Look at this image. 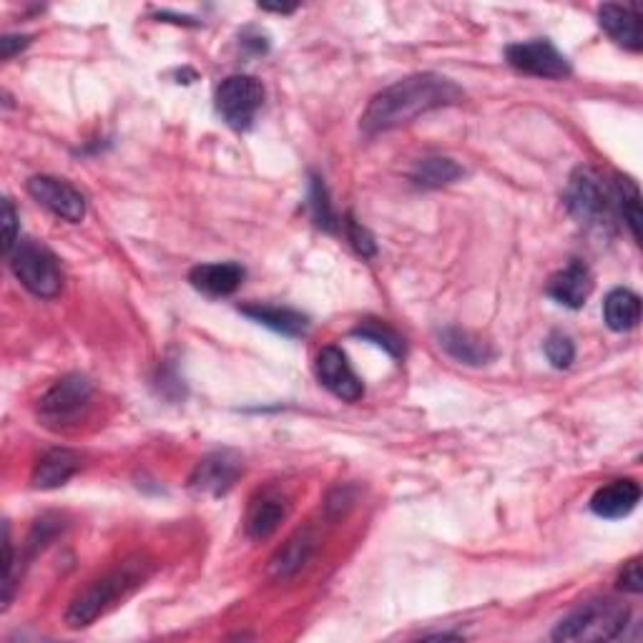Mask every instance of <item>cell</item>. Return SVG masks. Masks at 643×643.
Instances as JSON below:
<instances>
[{"instance_id":"obj_10","label":"cell","mask_w":643,"mask_h":643,"mask_svg":"<svg viewBox=\"0 0 643 643\" xmlns=\"http://www.w3.org/2000/svg\"><path fill=\"white\" fill-rule=\"evenodd\" d=\"M241 470H244V466H241V458L237 453H231V450L209 453L207 458H201L199 462H196L189 486L192 490H196V493L219 498L235 488Z\"/></svg>"},{"instance_id":"obj_11","label":"cell","mask_w":643,"mask_h":643,"mask_svg":"<svg viewBox=\"0 0 643 643\" xmlns=\"http://www.w3.org/2000/svg\"><path fill=\"white\" fill-rule=\"evenodd\" d=\"M315 372L319 385L327 388L339 400L357 402L364 395L362 380L357 378L350 360H347V355L339 350V347H325V350L317 355Z\"/></svg>"},{"instance_id":"obj_28","label":"cell","mask_w":643,"mask_h":643,"mask_svg":"<svg viewBox=\"0 0 643 643\" xmlns=\"http://www.w3.org/2000/svg\"><path fill=\"white\" fill-rule=\"evenodd\" d=\"M18 214L11 199L3 201V254L8 257L18 244Z\"/></svg>"},{"instance_id":"obj_4","label":"cell","mask_w":643,"mask_h":643,"mask_svg":"<svg viewBox=\"0 0 643 643\" xmlns=\"http://www.w3.org/2000/svg\"><path fill=\"white\" fill-rule=\"evenodd\" d=\"M629 626V609L611 598L588 601L563 619L553 639L556 641H613Z\"/></svg>"},{"instance_id":"obj_17","label":"cell","mask_w":643,"mask_h":643,"mask_svg":"<svg viewBox=\"0 0 643 643\" xmlns=\"http://www.w3.org/2000/svg\"><path fill=\"white\" fill-rule=\"evenodd\" d=\"M80 468V455L74 450L58 448L43 455L39 460V466L33 470V486L41 490H53L61 488L64 482L76 476Z\"/></svg>"},{"instance_id":"obj_16","label":"cell","mask_w":643,"mask_h":643,"mask_svg":"<svg viewBox=\"0 0 643 643\" xmlns=\"http://www.w3.org/2000/svg\"><path fill=\"white\" fill-rule=\"evenodd\" d=\"M239 312L284 337H302L309 329V317L290 307H274V305H262V302H257V305L239 307Z\"/></svg>"},{"instance_id":"obj_23","label":"cell","mask_w":643,"mask_h":643,"mask_svg":"<svg viewBox=\"0 0 643 643\" xmlns=\"http://www.w3.org/2000/svg\"><path fill=\"white\" fill-rule=\"evenodd\" d=\"M615 189H619V217L626 221L631 237L641 241V196L639 186L631 178H615Z\"/></svg>"},{"instance_id":"obj_30","label":"cell","mask_w":643,"mask_h":643,"mask_svg":"<svg viewBox=\"0 0 643 643\" xmlns=\"http://www.w3.org/2000/svg\"><path fill=\"white\" fill-rule=\"evenodd\" d=\"M29 43H31L29 35H6V39L0 41V51H3V58H13L15 51H23Z\"/></svg>"},{"instance_id":"obj_13","label":"cell","mask_w":643,"mask_h":643,"mask_svg":"<svg viewBox=\"0 0 643 643\" xmlns=\"http://www.w3.org/2000/svg\"><path fill=\"white\" fill-rule=\"evenodd\" d=\"M641 500V488L636 480L623 478L613 480L609 486L598 488L591 498V511L598 517H606V521H619V517H626L636 511Z\"/></svg>"},{"instance_id":"obj_12","label":"cell","mask_w":643,"mask_h":643,"mask_svg":"<svg viewBox=\"0 0 643 643\" xmlns=\"http://www.w3.org/2000/svg\"><path fill=\"white\" fill-rule=\"evenodd\" d=\"M593 290V276L591 270L580 262V259H574L568 266H563L558 274L551 276L548 282V297L556 299L558 305L568 307V309H580L586 305L588 294Z\"/></svg>"},{"instance_id":"obj_6","label":"cell","mask_w":643,"mask_h":643,"mask_svg":"<svg viewBox=\"0 0 643 643\" xmlns=\"http://www.w3.org/2000/svg\"><path fill=\"white\" fill-rule=\"evenodd\" d=\"M94 400V385L84 374H68L58 380L46 395L41 397L39 415L43 425L53 431H66V427L78 425L86 417L88 407Z\"/></svg>"},{"instance_id":"obj_29","label":"cell","mask_w":643,"mask_h":643,"mask_svg":"<svg viewBox=\"0 0 643 643\" xmlns=\"http://www.w3.org/2000/svg\"><path fill=\"white\" fill-rule=\"evenodd\" d=\"M619 586L626 593H641L643 591V574H641V560L639 558H633L631 563H626V568H623L621 576H619Z\"/></svg>"},{"instance_id":"obj_7","label":"cell","mask_w":643,"mask_h":643,"mask_svg":"<svg viewBox=\"0 0 643 643\" xmlns=\"http://www.w3.org/2000/svg\"><path fill=\"white\" fill-rule=\"evenodd\" d=\"M264 106V86L254 76H229L217 88V111L227 127L247 131Z\"/></svg>"},{"instance_id":"obj_19","label":"cell","mask_w":643,"mask_h":643,"mask_svg":"<svg viewBox=\"0 0 643 643\" xmlns=\"http://www.w3.org/2000/svg\"><path fill=\"white\" fill-rule=\"evenodd\" d=\"M287 515V503L276 495H262L254 500L247 515V535L252 541H264L280 528V523Z\"/></svg>"},{"instance_id":"obj_1","label":"cell","mask_w":643,"mask_h":643,"mask_svg":"<svg viewBox=\"0 0 643 643\" xmlns=\"http://www.w3.org/2000/svg\"><path fill=\"white\" fill-rule=\"evenodd\" d=\"M466 98V91L450 78L437 74H417L407 76L382 88L378 96H372L368 111L362 113L360 127L364 133H382L405 123L415 121L417 116L427 111L443 109V106L460 103Z\"/></svg>"},{"instance_id":"obj_20","label":"cell","mask_w":643,"mask_h":643,"mask_svg":"<svg viewBox=\"0 0 643 643\" xmlns=\"http://www.w3.org/2000/svg\"><path fill=\"white\" fill-rule=\"evenodd\" d=\"M315 543L317 538L312 535V531H299L294 538L284 543V548L272 558V566H270L272 576L280 580L297 576L299 570L305 568V563L309 560L312 551H315Z\"/></svg>"},{"instance_id":"obj_21","label":"cell","mask_w":643,"mask_h":643,"mask_svg":"<svg viewBox=\"0 0 643 643\" xmlns=\"http://www.w3.org/2000/svg\"><path fill=\"white\" fill-rule=\"evenodd\" d=\"M603 319L613 333H629L641 319V299L631 290H613L603 302Z\"/></svg>"},{"instance_id":"obj_9","label":"cell","mask_w":643,"mask_h":643,"mask_svg":"<svg viewBox=\"0 0 643 643\" xmlns=\"http://www.w3.org/2000/svg\"><path fill=\"white\" fill-rule=\"evenodd\" d=\"M29 194L41 207L56 214L58 219L70 221V225H76V221L86 217V196L74 184H68L66 178L48 174L33 176L29 182Z\"/></svg>"},{"instance_id":"obj_26","label":"cell","mask_w":643,"mask_h":643,"mask_svg":"<svg viewBox=\"0 0 643 643\" xmlns=\"http://www.w3.org/2000/svg\"><path fill=\"white\" fill-rule=\"evenodd\" d=\"M543 350H546L548 362L553 364L556 370H568L570 364L576 360V345L574 339L563 333H551L546 345H543Z\"/></svg>"},{"instance_id":"obj_25","label":"cell","mask_w":643,"mask_h":643,"mask_svg":"<svg viewBox=\"0 0 643 643\" xmlns=\"http://www.w3.org/2000/svg\"><path fill=\"white\" fill-rule=\"evenodd\" d=\"M309 211H312V219H315V225L327 229V231H335L337 229V217H335V209L333 204H329V196H327V186L322 184V178H312V189H309Z\"/></svg>"},{"instance_id":"obj_27","label":"cell","mask_w":643,"mask_h":643,"mask_svg":"<svg viewBox=\"0 0 643 643\" xmlns=\"http://www.w3.org/2000/svg\"><path fill=\"white\" fill-rule=\"evenodd\" d=\"M347 237H350L355 249L362 257H374V252H378V244H374V239H372L370 231L357 225V221L352 217L347 219Z\"/></svg>"},{"instance_id":"obj_2","label":"cell","mask_w":643,"mask_h":643,"mask_svg":"<svg viewBox=\"0 0 643 643\" xmlns=\"http://www.w3.org/2000/svg\"><path fill=\"white\" fill-rule=\"evenodd\" d=\"M144 578L146 563L129 560L123 563L121 568L111 570V574L91 580V584L70 601L66 611V623L70 629L88 626V623H94L103 611H109L119 598L131 593Z\"/></svg>"},{"instance_id":"obj_22","label":"cell","mask_w":643,"mask_h":643,"mask_svg":"<svg viewBox=\"0 0 643 643\" xmlns=\"http://www.w3.org/2000/svg\"><path fill=\"white\" fill-rule=\"evenodd\" d=\"M462 176V166L455 164L453 159H443V156H433V159H423L415 166L413 178L419 186H431V189H437V186L453 184L455 178Z\"/></svg>"},{"instance_id":"obj_8","label":"cell","mask_w":643,"mask_h":643,"mask_svg":"<svg viewBox=\"0 0 643 643\" xmlns=\"http://www.w3.org/2000/svg\"><path fill=\"white\" fill-rule=\"evenodd\" d=\"M505 61L525 76L538 78H568L570 64L563 53L546 39L513 43L505 48Z\"/></svg>"},{"instance_id":"obj_24","label":"cell","mask_w":643,"mask_h":643,"mask_svg":"<svg viewBox=\"0 0 643 643\" xmlns=\"http://www.w3.org/2000/svg\"><path fill=\"white\" fill-rule=\"evenodd\" d=\"M352 335L368 339V342H374L378 347H382L385 352H390L392 357H400L402 352H405L402 337L395 333V329H390L388 325H382V322H378V319L362 322V325L357 327Z\"/></svg>"},{"instance_id":"obj_5","label":"cell","mask_w":643,"mask_h":643,"mask_svg":"<svg viewBox=\"0 0 643 643\" xmlns=\"http://www.w3.org/2000/svg\"><path fill=\"white\" fill-rule=\"evenodd\" d=\"M8 264L18 282L35 297L53 299L64 290V270H61L58 257L39 241L18 239L15 249L8 254Z\"/></svg>"},{"instance_id":"obj_14","label":"cell","mask_w":643,"mask_h":643,"mask_svg":"<svg viewBox=\"0 0 643 643\" xmlns=\"http://www.w3.org/2000/svg\"><path fill=\"white\" fill-rule=\"evenodd\" d=\"M244 266L237 262H214L199 264L189 272V282L194 290L207 294V297H229L244 282Z\"/></svg>"},{"instance_id":"obj_15","label":"cell","mask_w":643,"mask_h":643,"mask_svg":"<svg viewBox=\"0 0 643 643\" xmlns=\"http://www.w3.org/2000/svg\"><path fill=\"white\" fill-rule=\"evenodd\" d=\"M598 23L601 29L619 43V46L629 51L643 48V35H641V18L636 6H619V3H606L598 11Z\"/></svg>"},{"instance_id":"obj_18","label":"cell","mask_w":643,"mask_h":643,"mask_svg":"<svg viewBox=\"0 0 643 643\" xmlns=\"http://www.w3.org/2000/svg\"><path fill=\"white\" fill-rule=\"evenodd\" d=\"M440 347L450 357H455L458 362L466 364H486L493 360V350L486 339L468 333V329L460 327H448L440 333Z\"/></svg>"},{"instance_id":"obj_3","label":"cell","mask_w":643,"mask_h":643,"mask_svg":"<svg viewBox=\"0 0 643 643\" xmlns=\"http://www.w3.org/2000/svg\"><path fill=\"white\" fill-rule=\"evenodd\" d=\"M566 207L584 225H611L619 217V189L615 178L601 176L596 168L580 166L574 172L566 189Z\"/></svg>"}]
</instances>
